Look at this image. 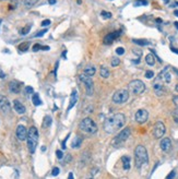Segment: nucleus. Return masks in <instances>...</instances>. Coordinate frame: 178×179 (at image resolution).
Masks as SVG:
<instances>
[{"label":"nucleus","instance_id":"nucleus-1","mask_svg":"<svg viewBox=\"0 0 178 179\" xmlns=\"http://www.w3.org/2000/svg\"><path fill=\"white\" fill-rule=\"evenodd\" d=\"M126 124V117L124 114H115L112 117H109L105 120L104 122V130L106 133L112 134L114 132L118 131L119 129H121Z\"/></svg>","mask_w":178,"mask_h":179},{"label":"nucleus","instance_id":"nucleus-2","mask_svg":"<svg viewBox=\"0 0 178 179\" xmlns=\"http://www.w3.org/2000/svg\"><path fill=\"white\" fill-rule=\"evenodd\" d=\"M135 167L141 168L143 165H146L149 163V155L148 151L143 145H138L135 150Z\"/></svg>","mask_w":178,"mask_h":179},{"label":"nucleus","instance_id":"nucleus-3","mask_svg":"<svg viewBox=\"0 0 178 179\" xmlns=\"http://www.w3.org/2000/svg\"><path fill=\"white\" fill-rule=\"evenodd\" d=\"M38 130L35 128V127H31L30 128V130L27 131V147H28V150H30V152L34 153L35 152V150H36V147H37L38 144Z\"/></svg>","mask_w":178,"mask_h":179},{"label":"nucleus","instance_id":"nucleus-4","mask_svg":"<svg viewBox=\"0 0 178 179\" xmlns=\"http://www.w3.org/2000/svg\"><path fill=\"white\" fill-rule=\"evenodd\" d=\"M79 128L82 132H85L89 134H94L97 131V126L96 124L93 121V119L91 118H84L82 119V121L79 125Z\"/></svg>","mask_w":178,"mask_h":179},{"label":"nucleus","instance_id":"nucleus-5","mask_svg":"<svg viewBox=\"0 0 178 179\" xmlns=\"http://www.w3.org/2000/svg\"><path fill=\"white\" fill-rule=\"evenodd\" d=\"M129 93L135 95H140L146 91V84L141 80H133L128 84Z\"/></svg>","mask_w":178,"mask_h":179},{"label":"nucleus","instance_id":"nucleus-6","mask_svg":"<svg viewBox=\"0 0 178 179\" xmlns=\"http://www.w3.org/2000/svg\"><path fill=\"white\" fill-rule=\"evenodd\" d=\"M130 133H131V130H130V128H125L123 130L119 132V134L115 139L113 140L112 142V144H113L114 147H120L125 141H127L128 140V138L130 136Z\"/></svg>","mask_w":178,"mask_h":179},{"label":"nucleus","instance_id":"nucleus-7","mask_svg":"<svg viewBox=\"0 0 178 179\" xmlns=\"http://www.w3.org/2000/svg\"><path fill=\"white\" fill-rule=\"evenodd\" d=\"M129 99V91L126 88H120L113 95V102L115 104H124Z\"/></svg>","mask_w":178,"mask_h":179},{"label":"nucleus","instance_id":"nucleus-8","mask_svg":"<svg viewBox=\"0 0 178 179\" xmlns=\"http://www.w3.org/2000/svg\"><path fill=\"white\" fill-rule=\"evenodd\" d=\"M79 78H80L82 83H84V85H85L87 94L89 96H92L93 93H94V83H93V80L91 79V76L85 74V73H82V74H80Z\"/></svg>","mask_w":178,"mask_h":179},{"label":"nucleus","instance_id":"nucleus-9","mask_svg":"<svg viewBox=\"0 0 178 179\" xmlns=\"http://www.w3.org/2000/svg\"><path fill=\"white\" fill-rule=\"evenodd\" d=\"M165 131H166V128H165V125L158 121L155 124L154 128H153V136L155 139H161L164 134H165Z\"/></svg>","mask_w":178,"mask_h":179},{"label":"nucleus","instance_id":"nucleus-10","mask_svg":"<svg viewBox=\"0 0 178 179\" xmlns=\"http://www.w3.org/2000/svg\"><path fill=\"white\" fill-rule=\"evenodd\" d=\"M135 119L138 124H144L146 122V120L149 119V113L146 109H139L137 113H135Z\"/></svg>","mask_w":178,"mask_h":179},{"label":"nucleus","instance_id":"nucleus-11","mask_svg":"<svg viewBox=\"0 0 178 179\" xmlns=\"http://www.w3.org/2000/svg\"><path fill=\"white\" fill-rule=\"evenodd\" d=\"M16 138L20 140V141H25L27 138V130L26 128L23 125H19L16 127Z\"/></svg>","mask_w":178,"mask_h":179},{"label":"nucleus","instance_id":"nucleus-12","mask_svg":"<svg viewBox=\"0 0 178 179\" xmlns=\"http://www.w3.org/2000/svg\"><path fill=\"white\" fill-rule=\"evenodd\" d=\"M0 109L3 111V113H9L11 110V105L9 99L3 96V95H0Z\"/></svg>","mask_w":178,"mask_h":179},{"label":"nucleus","instance_id":"nucleus-13","mask_svg":"<svg viewBox=\"0 0 178 179\" xmlns=\"http://www.w3.org/2000/svg\"><path fill=\"white\" fill-rule=\"evenodd\" d=\"M120 35H121V32H120V31H115V32L108 34V35H106V36L104 37V44H106V45L112 44L114 41L117 39Z\"/></svg>","mask_w":178,"mask_h":179},{"label":"nucleus","instance_id":"nucleus-14","mask_svg":"<svg viewBox=\"0 0 178 179\" xmlns=\"http://www.w3.org/2000/svg\"><path fill=\"white\" fill-rule=\"evenodd\" d=\"M153 90H154V92L156 94V96H163V95L166 93V90H165L164 85H163L162 83H160V82H157V81L153 84Z\"/></svg>","mask_w":178,"mask_h":179},{"label":"nucleus","instance_id":"nucleus-15","mask_svg":"<svg viewBox=\"0 0 178 179\" xmlns=\"http://www.w3.org/2000/svg\"><path fill=\"white\" fill-rule=\"evenodd\" d=\"M13 108H14V110H16L18 114H20V115L25 114V111H26L25 106H24L20 101H18V99H14V101H13Z\"/></svg>","mask_w":178,"mask_h":179},{"label":"nucleus","instance_id":"nucleus-16","mask_svg":"<svg viewBox=\"0 0 178 179\" xmlns=\"http://www.w3.org/2000/svg\"><path fill=\"white\" fill-rule=\"evenodd\" d=\"M9 90H10V92L14 93V94L20 93V91H21V83L19 81H16V80L11 81L9 83Z\"/></svg>","mask_w":178,"mask_h":179},{"label":"nucleus","instance_id":"nucleus-17","mask_svg":"<svg viewBox=\"0 0 178 179\" xmlns=\"http://www.w3.org/2000/svg\"><path fill=\"white\" fill-rule=\"evenodd\" d=\"M160 145H161L162 151H164V152H169V150L172 149V141H171L169 138H164L162 141H161V143H160Z\"/></svg>","mask_w":178,"mask_h":179},{"label":"nucleus","instance_id":"nucleus-18","mask_svg":"<svg viewBox=\"0 0 178 179\" xmlns=\"http://www.w3.org/2000/svg\"><path fill=\"white\" fill-rule=\"evenodd\" d=\"M158 80H163V81L166 82V83H169V82L172 81V76H171V74L167 72V68H165L164 71H162V72L160 73Z\"/></svg>","mask_w":178,"mask_h":179},{"label":"nucleus","instance_id":"nucleus-19","mask_svg":"<svg viewBox=\"0 0 178 179\" xmlns=\"http://www.w3.org/2000/svg\"><path fill=\"white\" fill-rule=\"evenodd\" d=\"M76 102H78V92H76V90H73L72 93H71L70 103H69V106H68V111H69V110L76 105Z\"/></svg>","mask_w":178,"mask_h":179},{"label":"nucleus","instance_id":"nucleus-20","mask_svg":"<svg viewBox=\"0 0 178 179\" xmlns=\"http://www.w3.org/2000/svg\"><path fill=\"white\" fill-rule=\"evenodd\" d=\"M81 144H82V139L80 136H76L73 139L72 143H71V147H73V149H79V147H81Z\"/></svg>","mask_w":178,"mask_h":179},{"label":"nucleus","instance_id":"nucleus-21","mask_svg":"<svg viewBox=\"0 0 178 179\" xmlns=\"http://www.w3.org/2000/svg\"><path fill=\"white\" fill-rule=\"evenodd\" d=\"M121 162H123V166H124L125 170H128L130 168V157L129 156H123L121 157Z\"/></svg>","mask_w":178,"mask_h":179},{"label":"nucleus","instance_id":"nucleus-22","mask_svg":"<svg viewBox=\"0 0 178 179\" xmlns=\"http://www.w3.org/2000/svg\"><path fill=\"white\" fill-rule=\"evenodd\" d=\"M146 62L149 66H154L155 65V58H154V55L149 54L146 56Z\"/></svg>","mask_w":178,"mask_h":179},{"label":"nucleus","instance_id":"nucleus-23","mask_svg":"<svg viewBox=\"0 0 178 179\" xmlns=\"http://www.w3.org/2000/svg\"><path fill=\"white\" fill-rule=\"evenodd\" d=\"M109 74H110V72H109V70H108L106 67H102V68H101V70H99V76H102V78L107 79L108 76H109Z\"/></svg>","mask_w":178,"mask_h":179},{"label":"nucleus","instance_id":"nucleus-24","mask_svg":"<svg viewBox=\"0 0 178 179\" xmlns=\"http://www.w3.org/2000/svg\"><path fill=\"white\" fill-rule=\"evenodd\" d=\"M32 102L35 106H38V105H42V101L38 96V94H33L32 96Z\"/></svg>","mask_w":178,"mask_h":179},{"label":"nucleus","instance_id":"nucleus-25","mask_svg":"<svg viewBox=\"0 0 178 179\" xmlns=\"http://www.w3.org/2000/svg\"><path fill=\"white\" fill-rule=\"evenodd\" d=\"M95 72H96V69H95L94 67H87V69L84 70V73L87 74V76H94V74H95Z\"/></svg>","mask_w":178,"mask_h":179},{"label":"nucleus","instance_id":"nucleus-26","mask_svg":"<svg viewBox=\"0 0 178 179\" xmlns=\"http://www.w3.org/2000/svg\"><path fill=\"white\" fill-rule=\"evenodd\" d=\"M132 42L137 45H140V46H146L150 44V42H148L146 39H132Z\"/></svg>","mask_w":178,"mask_h":179},{"label":"nucleus","instance_id":"nucleus-27","mask_svg":"<svg viewBox=\"0 0 178 179\" xmlns=\"http://www.w3.org/2000/svg\"><path fill=\"white\" fill-rule=\"evenodd\" d=\"M50 125H51V117H50V116H46V117L44 118L43 127L44 128H48Z\"/></svg>","mask_w":178,"mask_h":179},{"label":"nucleus","instance_id":"nucleus-28","mask_svg":"<svg viewBox=\"0 0 178 179\" xmlns=\"http://www.w3.org/2000/svg\"><path fill=\"white\" fill-rule=\"evenodd\" d=\"M38 2V0H24V5L26 8H31L33 5H35Z\"/></svg>","mask_w":178,"mask_h":179},{"label":"nucleus","instance_id":"nucleus-29","mask_svg":"<svg viewBox=\"0 0 178 179\" xmlns=\"http://www.w3.org/2000/svg\"><path fill=\"white\" fill-rule=\"evenodd\" d=\"M28 47H30V43L28 42H25V43H22L21 45H19V49L21 51H26Z\"/></svg>","mask_w":178,"mask_h":179},{"label":"nucleus","instance_id":"nucleus-30","mask_svg":"<svg viewBox=\"0 0 178 179\" xmlns=\"http://www.w3.org/2000/svg\"><path fill=\"white\" fill-rule=\"evenodd\" d=\"M31 27H32V25H31V24H27L26 26L23 27V28L21 30V35H26L27 33H30V30H31Z\"/></svg>","mask_w":178,"mask_h":179},{"label":"nucleus","instance_id":"nucleus-31","mask_svg":"<svg viewBox=\"0 0 178 179\" xmlns=\"http://www.w3.org/2000/svg\"><path fill=\"white\" fill-rule=\"evenodd\" d=\"M148 5V1L146 0H137L135 3H133L135 7H140V5Z\"/></svg>","mask_w":178,"mask_h":179},{"label":"nucleus","instance_id":"nucleus-32","mask_svg":"<svg viewBox=\"0 0 178 179\" xmlns=\"http://www.w3.org/2000/svg\"><path fill=\"white\" fill-rule=\"evenodd\" d=\"M119 63H120V59L117 58V57H114L113 59H112V62H110L112 67H117Z\"/></svg>","mask_w":178,"mask_h":179},{"label":"nucleus","instance_id":"nucleus-33","mask_svg":"<svg viewBox=\"0 0 178 179\" xmlns=\"http://www.w3.org/2000/svg\"><path fill=\"white\" fill-rule=\"evenodd\" d=\"M101 16H102L104 19H110V18L113 16V14H112L110 12H107V11H102V12H101Z\"/></svg>","mask_w":178,"mask_h":179},{"label":"nucleus","instance_id":"nucleus-34","mask_svg":"<svg viewBox=\"0 0 178 179\" xmlns=\"http://www.w3.org/2000/svg\"><path fill=\"white\" fill-rule=\"evenodd\" d=\"M153 76H154V72H153V71L148 70L146 72V79H152Z\"/></svg>","mask_w":178,"mask_h":179},{"label":"nucleus","instance_id":"nucleus-35","mask_svg":"<svg viewBox=\"0 0 178 179\" xmlns=\"http://www.w3.org/2000/svg\"><path fill=\"white\" fill-rule=\"evenodd\" d=\"M173 118H174V121H175L176 124H178V109H176V110L173 111Z\"/></svg>","mask_w":178,"mask_h":179},{"label":"nucleus","instance_id":"nucleus-36","mask_svg":"<svg viewBox=\"0 0 178 179\" xmlns=\"http://www.w3.org/2000/svg\"><path fill=\"white\" fill-rule=\"evenodd\" d=\"M45 33H47V30L45 28V30H43V31H41V32H38L37 34H35L34 35V37H42V36H44V34Z\"/></svg>","mask_w":178,"mask_h":179},{"label":"nucleus","instance_id":"nucleus-37","mask_svg":"<svg viewBox=\"0 0 178 179\" xmlns=\"http://www.w3.org/2000/svg\"><path fill=\"white\" fill-rule=\"evenodd\" d=\"M116 54L119 55V56L124 55L125 54V48H123V47H118V48L116 49Z\"/></svg>","mask_w":178,"mask_h":179},{"label":"nucleus","instance_id":"nucleus-38","mask_svg":"<svg viewBox=\"0 0 178 179\" xmlns=\"http://www.w3.org/2000/svg\"><path fill=\"white\" fill-rule=\"evenodd\" d=\"M56 155H57V158H58V159H61V158L64 157V153H62V151H60V150H57V151H56Z\"/></svg>","mask_w":178,"mask_h":179},{"label":"nucleus","instance_id":"nucleus-39","mask_svg":"<svg viewBox=\"0 0 178 179\" xmlns=\"http://www.w3.org/2000/svg\"><path fill=\"white\" fill-rule=\"evenodd\" d=\"M34 90H33L32 86H25V93L26 94H33Z\"/></svg>","mask_w":178,"mask_h":179},{"label":"nucleus","instance_id":"nucleus-40","mask_svg":"<svg viewBox=\"0 0 178 179\" xmlns=\"http://www.w3.org/2000/svg\"><path fill=\"white\" fill-rule=\"evenodd\" d=\"M60 169L58 168V167H55L54 169H53V172H51V174H53V176H57V175L59 174Z\"/></svg>","mask_w":178,"mask_h":179},{"label":"nucleus","instance_id":"nucleus-41","mask_svg":"<svg viewBox=\"0 0 178 179\" xmlns=\"http://www.w3.org/2000/svg\"><path fill=\"white\" fill-rule=\"evenodd\" d=\"M39 49H42V46H41L39 44H35V45L33 46V50H34V51H37Z\"/></svg>","mask_w":178,"mask_h":179},{"label":"nucleus","instance_id":"nucleus-42","mask_svg":"<svg viewBox=\"0 0 178 179\" xmlns=\"http://www.w3.org/2000/svg\"><path fill=\"white\" fill-rule=\"evenodd\" d=\"M48 25H50V20H44L42 22V26H48Z\"/></svg>","mask_w":178,"mask_h":179},{"label":"nucleus","instance_id":"nucleus-43","mask_svg":"<svg viewBox=\"0 0 178 179\" xmlns=\"http://www.w3.org/2000/svg\"><path fill=\"white\" fill-rule=\"evenodd\" d=\"M173 103L176 106V108L178 109V96H174L173 97Z\"/></svg>","mask_w":178,"mask_h":179},{"label":"nucleus","instance_id":"nucleus-44","mask_svg":"<svg viewBox=\"0 0 178 179\" xmlns=\"http://www.w3.org/2000/svg\"><path fill=\"white\" fill-rule=\"evenodd\" d=\"M174 177H175V172H172V173H171V174L168 175L167 176V179H171V178H174Z\"/></svg>","mask_w":178,"mask_h":179},{"label":"nucleus","instance_id":"nucleus-45","mask_svg":"<svg viewBox=\"0 0 178 179\" xmlns=\"http://www.w3.org/2000/svg\"><path fill=\"white\" fill-rule=\"evenodd\" d=\"M171 49H172V51H173V53H175V54H177V55H178V49H177V48H174V47H171Z\"/></svg>","mask_w":178,"mask_h":179},{"label":"nucleus","instance_id":"nucleus-46","mask_svg":"<svg viewBox=\"0 0 178 179\" xmlns=\"http://www.w3.org/2000/svg\"><path fill=\"white\" fill-rule=\"evenodd\" d=\"M48 2H49V5H55V3H56V0H49Z\"/></svg>","mask_w":178,"mask_h":179},{"label":"nucleus","instance_id":"nucleus-47","mask_svg":"<svg viewBox=\"0 0 178 179\" xmlns=\"http://www.w3.org/2000/svg\"><path fill=\"white\" fill-rule=\"evenodd\" d=\"M68 178H69V179L73 178V174H72V173H70V174H69V176H68Z\"/></svg>","mask_w":178,"mask_h":179},{"label":"nucleus","instance_id":"nucleus-48","mask_svg":"<svg viewBox=\"0 0 178 179\" xmlns=\"http://www.w3.org/2000/svg\"><path fill=\"white\" fill-rule=\"evenodd\" d=\"M174 14H175L176 16H178V10H175V11H174Z\"/></svg>","mask_w":178,"mask_h":179},{"label":"nucleus","instance_id":"nucleus-49","mask_svg":"<svg viewBox=\"0 0 178 179\" xmlns=\"http://www.w3.org/2000/svg\"><path fill=\"white\" fill-rule=\"evenodd\" d=\"M0 78H1V79H2V78H5V74H3L2 72H0Z\"/></svg>","mask_w":178,"mask_h":179},{"label":"nucleus","instance_id":"nucleus-50","mask_svg":"<svg viewBox=\"0 0 178 179\" xmlns=\"http://www.w3.org/2000/svg\"><path fill=\"white\" fill-rule=\"evenodd\" d=\"M174 71H175V72H176V73H177V74H178V69H176V68H174Z\"/></svg>","mask_w":178,"mask_h":179},{"label":"nucleus","instance_id":"nucleus-51","mask_svg":"<svg viewBox=\"0 0 178 179\" xmlns=\"http://www.w3.org/2000/svg\"><path fill=\"white\" fill-rule=\"evenodd\" d=\"M156 22H158V23H161V22H162V20H161V19H157Z\"/></svg>","mask_w":178,"mask_h":179},{"label":"nucleus","instance_id":"nucleus-52","mask_svg":"<svg viewBox=\"0 0 178 179\" xmlns=\"http://www.w3.org/2000/svg\"><path fill=\"white\" fill-rule=\"evenodd\" d=\"M175 26H176L178 28V22H175Z\"/></svg>","mask_w":178,"mask_h":179},{"label":"nucleus","instance_id":"nucleus-53","mask_svg":"<svg viewBox=\"0 0 178 179\" xmlns=\"http://www.w3.org/2000/svg\"><path fill=\"white\" fill-rule=\"evenodd\" d=\"M164 2H166V3H168V2H169V0H164Z\"/></svg>","mask_w":178,"mask_h":179},{"label":"nucleus","instance_id":"nucleus-54","mask_svg":"<svg viewBox=\"0 0 178 179\" xmlns=\"http://www.w3.org/2000/svg\"><path fill=\"white\" fill-rule=\"evenodd\" d=\"M176 91H177V92H178V84H177V85H176Z\"/></svg>","mask_w":178,"mask_h":179},{"label":"nucleus","instance_id":"nucleus-55","mask_svg":"<svg viewBox=\"0 0 178 179\" xmlns=\"http://www.w3.org/2000/svg\"><path fill=\"white\" fill-rule=\"evenodd\" d=\"M0 23H1V20H0Z\"/></svg>","mask_w":178,"mask_h":179}]
</instances>
